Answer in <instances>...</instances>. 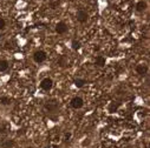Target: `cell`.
<instances>
[{
	"mask_svg": "<svg viewBox=\"0 0 150 148\" xmlns=\"http://www.w3.org/2000/svg\"><path fill=\"white\" fill-rule=\"evenodd\" d=\"M76 17H77V20H78L81 24H84V22H86V21H88V19H89V14H88L85 11H83V10L78 11Z\"/></svg>",
	"mask_w": 150,
	"mask_h": 148,
	"instance_id": "277c9868",
	"label": "cell"
},
{
	"mask_svg": "<svg viewBox=\"0 0 150 148\" xmlns=\"http://www.w3.org/2000/svg\"><path fill=\"white\" fill-rule=\"evenodd\" d=\"M85 84H86V81L84 79H76L74 80V86H76L77 88H82Z\"/></svg>",
	"mask_w": 150,
	"mask_h": 148,
	"instance_id": "4fadbf2b",
	"label": "cell"
},
{
	"mask_svg": "<svg viewBox=\"0 0 150 148\" xmlns=\"http://www.w3.org/2000/svg\"><path fill=\"white\" fill-rule=\"evenodd\" d=\"M118 106H120L118 103H117V105H115V103H111V106L109 107V110H110V112H114V110H116V109L118 108Z\"/></svg>",
	"mask_w": 150,
	"mask_h": 148,
	"instance_id": "e0dca14e",
	"label": "cell"
},
{
	"mask_svg": "<svg viewBox=\"0 0 150 148\" xmlns=\"http://www.w3.org/2000/svg\"><path fill=\"white\" fill-rule=\"evenodd\" d=\"M6 27V21L3 19V18H0V31L4 29Z\"/></svg>",
	"mask_w": 150,
	"mask_h": 148,
	"instance_id": "2e32d148",
	"label": "cell"
},
{
	"mask_svg": "<svg viewBox=\"0 0 150 148\" xmlns=\"http://www.w3.org/2000/svg\"><path fill=\"white\" fill-rule=\"evenodd\" d=\"M8 69V61L7 60H0V72H5Z\"/></svg>",
	"mask_w": 150,
	"mask_h": 148,
	"instance_id": "30bf717a",
	"label": "cell"
},
{
	"mask_svg": "<svg viewBox=\"0 0 150 148\" xmlns=\"http://www.w3.org/2000/svg\"><path fill=\"white\" fill-rule=\"evenodd\" d=\"M45 108L49 110V112H56L58 109V105L57 103L52 105V102H47V103H45Z\"/></svg>",
	"mask_w": 150,
	"mask_h": 148,
	"instance_id": "ba28073f",
	"label": "cell"
},
{
	"mask_svg": "<svg viewBox=\"0 0 150 148\" xmlns=\"http://www.w3.org/2000/svg\"><path fill=\"white\" fill-rule=\"evenodd\" d=\"M0 148H1V147H0Z\"/></svg>",
	"mask_w": 150,
	"mask_h": 148,
	"instance_id": "ffe728a7",
	"label": "cell"
},
{
	"mask_svg": "<svg viewBox=\"0 0 150 148\" xmlns=\"http://www.w3.org/2000/svg\"><path fill=\"white\" fill-rule=\"evenodd\" d=\"M33 60L37 62V64H42L46 60V53L44 51H37L34 52L33 54Z\"/></svg>",
	"mask_w": 150,
	"mask_h": 148,
	"instance_id": "6da1fadb",
	"label": "cell"
},
{
	"mask_svg": "<svg viewBox=\"0 0 150 148\" xmlns=\"http://www.w3.org/2000/svg\"><path fill=\"white\" fill-rule=\"evenodd\" d=\"M52 86H53V81H52L51 78H45V79H43L42 82H40V87H42L44 91H46V92H49V91L52 88Z\"/></svg>",
	"mask_w": 150,
	"mask_h": 148,
	"instance_id": "3957f363",
	"label": "cell"
},
{
	"mask_svg": "<svg viewBox=\"0 0 150 148\" xmlns=\"http://www.w3.org/2000/svg\"><path fill=\"white\" fill-rule=\"evenodd\" d=\"M0 147L1 148H13L14 147V141L13 140H5Z\"/></svg>",
	"mask_w": 150,
	"mask_h": 148,
	"instance_id": "9c48e42d",
	"label": "cell"
},
{
	"mask_svg": "<svg viewBox=\"0 0 150 148\" xmlns=\"http://www.w3.org/2000/svg\"><path fill=\"white\" fill-rule=\"evenodd\" d=\"M71 46H72V50L77 51V50H79V48H81V43H79L78 40H72Z\"/></svg>",
	"mask_w": 150,
	"mask_h": 148,
	"instance_id": "5bb4252c",
	"label": "cell"
},
{
	"mask_svg": "<svg viewBox=\"0 0 150 148\" xmlns=\"http://www.w3.org/2000/svg\"><path fill=\"white\" fill-rule=\"evenodd\" d=\"M95 64H96V66H98V67H104V66H105V58H103V57H97Z\"/></svg>",
	"mask_w": 150,
	"mask_h": 148,
	"instance_id": "8fae6325",
	"label": "cell"
},
{
	"mask_svg": "<svg viewBox=\"0 0 150 148\" xmlns=\"http://www.w3.org/2000/svg\"><path fill=\"white\" fill-rule=\"evenodd\" d=\"M4 132V129H3V127H0V133H3Z\"/></svg>",
	"mask_w": 150,
	"mask_h": 148,
	"instance_id": "ac0fdd59",
	"label": "cell"
},
{
	"mask_svg": "<svg viewBox=\"0 0 150 148\" xmlns=\"http://www.w3.org/2000/svg\"><path fill=\"white\" fill-rule=\"evenodd\" d=\"M146 72H148L146 65H137V66H136V73L138 74V75L144 77L145 74H146Z\"/></svg>",
	"mask_w": 150,
	"mask_h": 148,
	"instance_id": "8992f818",
	"label": "cell"
},
{
	"mask_svg": "<svg viewBox=\"0 0 150 148\" xmlns=\"http://www.w3.org/2000/svg\"><path fill=\"white\" fill-rule=\"evenodd\" d=\"M71 106L74 108V109H79L84 106V100L81 98V96H74L72 100H71Z\"/></svg>",
	"mask_w": 150,
	"mask_h": 148,
	"instance_id": "7a4b0ae2",
	"label": "cell"
},
{
	"mask_svg": "<svg viewBox=\"0 0 150 148\" xmlns=\"http://www.w3.org/2000/svg\"><path fill=\"white\" fill-rule=\"evenodd\" d=\"M28 148H32V147H28Z\"/></svg>",
	"mask_w": 150,
	"mask_h": 148,
	"instance_id": "d6986e66",
	"label": "cell"
},
{
	"mask_svg": "<svg viewBox=\"0 0 150 148\" xmlns=\"http://www.w3.org/2000/svg\"><path fill=\"white\" fill-rule=\"evenodd\" d=\"M90 145H91V140H90V139H84V140L82 141V147H84V148H85V147H89Z\"/></svg>",
	"mask_w": 150,
	"mask_h": 148,
	"instance_id": "9a60e30c",
	"label": "cell"
},
{
	"mask_svg": "<svg viewBox=\"0 0 150 148\" xmlns=\"http://www.w3.org/2000/svg\"><path fill=\"white\" fill-rule=\"evenodd\" d=\"M146 10V3L145 1H138L137 4H136V11L139 13V12H144Z\"/></svg>",
	"mask_w": 150,
	"mask_h": 148,
	"instance_id": "52a82bcc",
	"label": "cell"
},
{
	"mask_svg": "<svg viewBox=\"0 0 150 148\" xmlns=\"http://www.w3.org/2000/svg\"><path fill=\"white\" fill-rule=\"evenodd\" d=\"M11 99L8 98V96H1L0 98V103H1L3 106H8V105H11Z\"/></svg>",
	"mask_w": 150,
	"mask_h": 148,
	"instance_id": "7c38bea8",
	"label": "cell"
},
{
	"mask_svg": "<svg viewBox=\"0 0 150 148\" xmlns=\"http://www.w3.org/2000/svg\"><path fill=\"white\" fill-rule=\"evenodd\" d=\"M66 31H67V25L65 22H58L56 25V32L58 34H64L66 33Z\"/></svg>",
	"mask_w": 150,
	"mask_h": 148,
	"instance_id": "5b68a950",
	"label": "cell"
}]
</instances>
